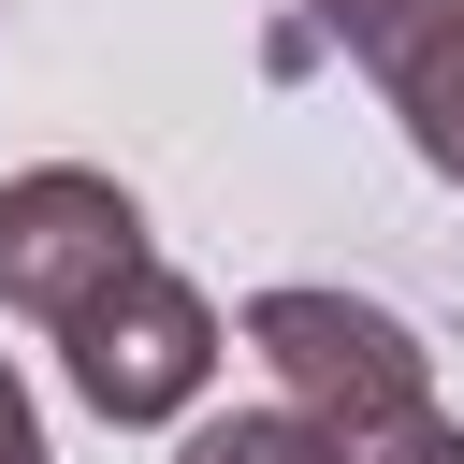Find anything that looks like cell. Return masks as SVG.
<instances>
[{
  "instance_id": "cell-8",
  "label": "cell",
  "mask_w": 464,
  "mask_h": 464,
  "mask_svg": "<svg viewBox=\"0 0 464 464\" xmlns=\"http://www.w3.org/2000/svg\"><path fill=\"white\" fill-rule=\"evenodd\" d=\"M0 464H58V450H44V406H29L14 362H0Z\"/></svg>"
},
{
  "instance_id": "cell-6",
  "label": "cell",
  "mask_w": 464,
  "mask_h": 464,
  "mask_svg": "<svg viewBox=\"0 0 464 464\" xmlns=\"http://www.w3.org/2000/svg\"><path fill=\"white\" fill-rule=\"evenodd\" d=\"M334 464H464V420L450 406H392V420H319Z\"/></svg>"
},
{
  "instance_id": "cell-2",
  "label": "cell",
  "mask_w": 464,
  "mask_h": 464,
  "mask_svg": "<svg viewBox=\"0 0 464 464\" xmlns=\"http://www.w3.org/2000/svg\"><path fill=\"white\" fill-rule=\"evenodd\" d=\"M218 304L174 276V261H130L72 334H58V362H72V392L116 420V435H145V420H203V392H218Z\"/></svg>"
},
{
  "instance_id": "cell-4",
  "label": "cell",
  "mask_w": 464,
  "mask_h": 464,
  "mask_svg": "<svg viewBox=\"0 0 464 464\" xmlns=\"http://www.w3.org/2000/svg\"><path fill=\"white\" fill-rule=\"evenodd\" d=\"M362 72H377V102L406 116L420 174H450V188H464V0H435L420 29H392V44L362 58Z\"/></svg>"
},
{
  "instance_id": "cell-7",
  "label": "cell",
  "mask_w": 464,
  "mask_h": 464,
  "mask_svg": "<svg viewBox=\"0 0 464 464\" xmlns=\"http://www.w3.org/2000/svg\"><path fill=\"white\" fill-rule=\"evenodd\" d=\"M304 14H319V29L348 44V58H377V44H392V29H420L435 0H304Z\"/></svg>"
},
{
  "instance_id": "cell-3",
  "label": "cell",
  "mask_w": 464,
  "mask_h": 464,
  "mask_svg": "<svg viewBox=\"0 0 464 464\" xmlns=\"http://www.w3.org/2000/svg\"><path fill=\"white\" fill-rule=\"evenodd\" d=\"M130 261H160V246H145V203H130L116 174H87V160L0 174V304H14L29 334H72Z\"/></svg>"
},
{
  "instance_id": "cell-5",
  "label": "cell",
  "mask_w": 464,
  "mask_h": 464,
  "mask_svg": "<svg viewBox=\"0 0 464 464\" xmlns=\"http://www.w3.org/2000/svg\"><path fill=\"white\" fill-rule=\"evenodd\" d=\"M174 464H334V435H319L290 392H261V406H203V420L174 435Z\"/></svg>"
},
{
  "instance_id": "cell-1",
  "label": "cell",
  "mask_w": 464,
  "mask_h": 464,
  "mask_svg": "<svg viewBox=\"0 0 464 464\" xmlns=\"http://www.w3.org/2000/svg\"><path fill=\"white\" fill-rule=\"evenodd\" d=\"M232 334L261 348V377H276L304 420H392V406H435V348H420L392 304H362V290L290 276V290H246Z\"/></svg>"
}]
</instances>
